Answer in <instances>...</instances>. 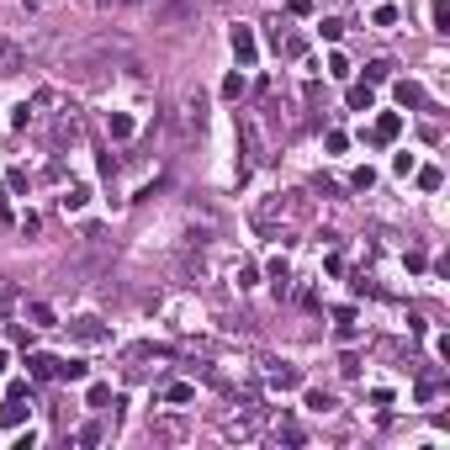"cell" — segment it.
<instances>
[{
    "label": "cell",
    "mask_w": 450,
    "mask_h": 450,
    "mask_svg": "<svg viewBox=\"0 0 450 450\" xmlns=\"http://www.w3.org/2000/svg\"><path fill=\"white\" fill-rule=\"evenodd\" d=\"M148 434H154V440H181L185 419H159V424H148Z\"/></svg>",
    "instance_id": "cell-6"
},
{
    "label": "cell",
    "mask_w": 450,
    "mask_h": 450,
    "mask_svg": "<svg viewBox=\"0 0 450 450\" xmlns=\"http://www.w3.org/2000/svg\"><path fill=\"white\" fill-rule=\"evenodd\" d=\"M419 185H424V191H440V170H419Z\"/></svg>",
    "instance_id": "cell-16"
},
{
    "label": "cell",
    "mask_w": 450,
    "mask_h": 450,
    "mask_svg": "<svg viewBox=\"0 0 450 450\" xmlns=\"http://www.w3.org/2000/svg\"><path fill=\"white\" fill-rule=\"evenodd\" d=\"M21 397H11V403H0V424H21Z\"/></svg>",
    "instance_id": "cell-10"
},
{
    "label": "cell",
    "mask_w": 450,
    "mask_h": 450,
    "mask_svg": "<svg viewBox=\"0 0 450 450\" xmlns=\"http://www.w3.org/2000/svg\"><path fill=\"white\" fill-rule=\"evenodd\" d=\"M349 106H355V111H371V90H366V85H355V90H349Z\"/></svg>",
    "instance_id": "cell-13"
},
{
    "label": "cell",
    "mask_w": 450,
    "mask_h": 450,
    "mask_svg": "<svg viewBox=\"0 0 450 450\" xmlns=\"http://www.w3.org/2000/svg\"><path fill=\"white\" fill-rule=\"evenodd\" d=\"M27 371H32V376H59V360H53V355H32Z\"/></svg>",
    "instance_id": "cell-7"
},
{
    "label": "cell",
    "mask_w": 450,
    "mask_h": 450,
    "mask_svg": "<svg viewBox=\"0 0 450 450\" xmlns=\"http://www.w3.org/2000/svg\"><path fill=\"white\" fill-rule=\"evenodd\" d=\"M397 127H403V117H382V122H376V138H382V144H387V138H397Z\"/></svg>",
    "instance_id": "cell-9"
},
{
    "label": "cell",
    "mask_w": 450,
    "mask_h": 450,
    "mask_svg": "<svg viewBox=\"0 0 450 450\" xmlns=\"http://www.w3.org/2000/svg\"><path fill=\"white\" fill-rule=\"evenodd\" d=\"M260 419H265V413H260V408H249L244 419H228V424H223V434H228V440H249V434L260 429Z\"/></svg>",
    "instance_id": "cell-1"
},
{
    "label": "cell",
    "mask_w": 450,
    "mask_h": 450,
    "mask_svg": "<svg viewBox=\"0 0 450 450\" xmlns=\"http://www.w3.org/2000/svg\"><path fill=\"white\" fill-rule=\"evenodd\" d=\"M0 217H11V207H5V191H0Z\"/></svg>",
    "instance_id": "cell-17"
},
{
    "label": "cell",
    "mask_w": 450,
    "mask_h": 450,
    "mask_svg": "<svg viewBox=\"0 0 450 450\" xmlns=\"http://www.w3.org/2000/svg\"><path fill=\"white\" fill-rule=\"evenodd\" d=\"M307 408H313V413H328V408H334V397H328V392H307Z\"/></svg>",
    "instance_id": "cell-12"
},
{
    "label": "cell",
    "mask_w": 450,
    "mask_h": 450,
    "mask_svg": "<svg viewBox=\"0 0 450 450\" xmlns=\"http://www.w3.org/2000/svg\"><path fill=\"white\" fill-rule=\"evenodd\" d=\"M122 5H138V0H122Z\"/></svg>",
    "instance_id": "cell-18"
},
{
    "label": "cell",
    "mask_w": 450,
    "mask_h": 450,
    "mask_svg": "<svg viewBox=\"0 0 450 450\" xmlns=\"http://www.w3.org/2000/svg\"><path fill=\"white\" fill-rule=\"evenodd\" d=\"M233 53L244 64H254V32H249V27H233Z\"/></svg>",
    "instance_id": "cell-5"
},
{
    "label": "cell",
    "mask_w": 450,
    "mask_h": 450,
    "mask_svg": "<svg viewBox=\"0 0 450 450\" xmlns=\"http://www.w3.org/2000/svg\"><path fill=\"white\" fill-rule=\"evenodd\" d=\"M0 371H5V355H0Z\"/></svg>",
    "instance_id": "cell-19"
},
{
    "label": "cell",
    "mask_w": 450,
    "mask_h": 450,
    "mask_svg": "<svg viewBox=\"0 0 450 450\" xmlns=\"http://www.w3.org/2000/svg\"><path fill=\"white\" fill-rule=\"evenodd\" d=\"M397 101H403V106H419V101H424V90H419V85H397Z\"/></svg>",
    "instance_id": "cell-11"
},
{
    "label": "cell",
    "mask_w": 450,
    "mask_h": 450,
    "mask_svg": "<svg viewBox=\"0 0 450 450\" xmlns=\"http://www.w3.org/2000/svg\"><path fill=\"white\" fill-rule=\"evenodd\" d=\"M21 59H27V53H21L16 42H11V38H0V75H16V69H21Z\"/></svg>",
    "instance_id": "cell-4"
},
{
    "label": "cell",
    "mask_w": 450,
    "mask_h": 450,
    "mask_svg": "<svg viewBox=\"0 0 450 450\" xmlns=\"http://www.w3.org/2000/svg\"><path fill=\"white\" fill-rule=\"evenodd\" d=\"M287 276H291V270H287V260H270V281H276L281 291H287Z\"/></svg>",
    "instance_id": "cell-14"
},
{
    "label": "cell",
    "mask_w": 450,
    "mask_h": 450,
    "mask_svg": "<svg viewBox=\"0 0 450 450\" xmlns=\"http://www.w3.org/2000/svg\"><path fill=\"white\" fill-rule=\"evenodd\" d=\"M429 16H434V32H450V5H445V0H434Z\"/></svg>",
    "instance_id": "cell-8"
},
{
    "label": "cell",
    "mask_w": 450,
    "mask_h": 450,
    "mask_svg": "<svg viewBox=\"0 0 450 450\" xmlns=\"http://www.w3.org/2000/svg\"><path fill=\"white\" fill-rule=\"evenodd\" d=\"M69 334H75L80 345H101V339H106L101 318H75V323H69Z\"/></svg>",
    "instance_id": "cell-3"
},
{
    "label": "cell",
    "mask_w": 450,
    "mask_h": 450,
    "mask_svg": "<svg viewBox=\"0 0 450 450\" xmlns=\"http://www.w3.org/2000/svg\"><path fill=\"white\" fill-rule=\"evenodd\" d=\"M366 75H371V80H387L392 64H387V59H371V64H366Z\"/></svg>",
    "instance_id": "cell-15"
},
{
    "label": "cell",
    "mask_w": 450,
    "mask_h": 450,
    "mask_svg": "<svg viewBox=\"0 0 450 450\" xmlns=\"http://www.w3.org/2000/svg\"><path fill=\"white\" fill-rule=\"evenodd\" d=\"M181 122H185V133H202V122H207V101L202 96H185L181 101Z\"/></svg>",
    "instance_id": "cell-2"
}]
</instances>
